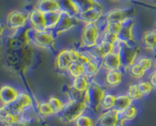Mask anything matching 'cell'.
Wrapping results in <instances>:
<instances>
[{"mask_svg": "<svg viewBox=\"0 0 156 126\" xmlns=\"http://www.w3.org/2000/svg\"><path fill=\"white\" fill-rule=\"evenodd\" d=\"M89 110L83 100H69L65 102L64 108L59 113V117L63 123H75V121Z\"/></svg>", "mask_w": 156, "mask_h": 126, "instance_id": "obj_1", "label": "cell"}, {"mask_svg": "<svg viewBox=\"0 0 156 126\" xmlns=\"http://www.w3.org/2000/svg\"><path fill=\"white\" fill-rule=\"evenodd\" d=\"M25 37L29 43L40 48H52L56 43V35L52 31H35L29 27Z\"/></svg>", "mask_w": 156, "mask_h": 126, "instance_id": "obj_2", "label": "cell"}, {"mask_svg": "<svg viewBox=\"0 0 156 126\" xmlns=\"http://www.w3.org/2000/svg\"><path fill=\"white\" fill-rule=\"evenodd\" d=\"M102 29L98 24L83 25L80 32V46L81 49H90L101 42Z\"/></svg>", "mask_w": 156, "mask_h": 126, "instance_id": "obj_3", "label": "cell"}, {"mask_svg": "<svg viewBox=\"0 0 156 126\" xmlns=\"http://www.w3.org/2000/svg\"><path fill=\"white\" fill-rule=\"evenodd\" d=\"M29 24L28 12L15 10L8 14L5 19V26L11 31H18L24 29Z\"/></svg>", "mask_w": 156, "mask_h": 126, "instance_id": "obj_4", "label": "cell"}, {"mask_svg": "<svg viewBox=\"0 0 156 126\" xmlns=\"http://www.w3.org/2000/svg\"><path fill=\"white\" fill-rule=\"evenodd\" d=\"M75 54H74V48H67L62 49L56 54L55 58V65L57 71L63 73H67L71 65L75 62Z\"/></svg>", "mask_w": 156, "mask_h": 126, "instance_id": "obj_5", "label": "cell"}, {"mask_svg": "<svg viewBox=\"0 0 156 126\" xmlns=\"http://www.w3.org/2000/svg\"><path fill=\"white\" fill-rule=\"evenodd\" d=\"M33 100L31 96L26 92H20L17 100L10 106L3 107V109L13 113H25V111L32 108Z\"/></svg>", "mask_w": 156, "mask_h": 126, "instance_id": "obj_6", "label": "cell"}, {"mask_svg": "<svg viewBox=\"0 0 156 126\" xmlns=\"http://www.w3.org/2000/svg\"><path fill=\"white\" fill-rule=\"evenodd\" d=\"M132 9L128 8H115V9H110L108 11L105 12L104 18L106 22H119L122 24L129 22L132 19Z\"/></svg>", "mask_w": 156, "mask_h": 126, "instance_id": "obj_7", "label": "cell"}, {"mask_svg": "<svg viewBox=\"0 0 156 126\" xmlns=\"http://www.w3.org/2000/svg\"><path fill=\"white\" fill-rule=\"evenodd\" d=\"M101 66L103 71L123 70V60L119 50H115L111 54L105 56L101 60Z\"/></svg>", "mask_w": 156, "mask_h": 126, "instance_id": "obj_8", "label": "cell"}, {"mask_svg": "<svg viewBox=\"0 0 156 126\" xmlns=\"http://www.w3.org/2000/svg\"><path fill=\"white\" fill-rule=\"evenodd\" d=\"M29 14V27L35 31H46L47 23H46V14L40 11L37 8H33L28 12Z\"/></svg>", "mask_w": 156, "mask_h": 126, "instance_id": "obj_9", "label": "cell"}, {"mask_svg": "<svg viewBox=\"0 0 156 126\" xmlns=\"http://www.w3.org/2000/svg\"><path fill=\"white\" fill-rule=\"evenodd\" d=\"M121 122L120 112L112 110L102 111L96 115V125L95 126H117Z\"/></svg>", "mask_w": 156, "mask_h": 126, "instance_id": "obj_10", "label": "cell"}, {"mask_svg": "<svg viewBox=\"0 0 156 126\" xmlns=\"http://www.w3.org/2000/svg\"><path fill=\"white\" fill-rule=\"evenodd\" d=\"M78 23H80V22L78 20V18L76 17V16H73V15H71V14L65 13V12L62 11V17H61L60 23H59L57 28L55 29L52 32L55 33L56 37L64 34V33L69 32V30H72L74 27H76V25H77Z\"/></svg>", "mask_w": 156, "mask_h": 126, "instance_id": "obj_11", "label": "cell"}, {"mask_svg": "<svg viewBox=\"0 0 156 126\" xmlns=\"http://www.w3.org/2000/svg\"><path fill=\"white\" fill-rule=\"evenodd\" d=\"M105 12H106L105 10L98 9V8H93V9L80 12L76 17L78 18L79 22L83 23V25L98 24V22H101L104 18Z\"/></svg>", "mask_w": 156, "mask_h": 126, "instance_id": "obj_12", "label": "cell"}, {"mask_svg": "<svg viewBox=\"0 0 156 126\" xmlns=\"http://www.w3.org/2000/svg\"><path fill=\"white\" fill-rule=\"evenodd\" d=\"M123 70H115V71H104V82L106 88L108 89H115L118 88L124 80Z\"/></svg>", "mask_w": 156, "mask_h": 126, "instance_id": "obj_13", "label": "cell"}, {"mask_svg": "<svg viewBox=\"0 0 156 126\" xmlns=\"http://www.w3.org/2000/svg\"><path fill=\"white\" fill-rule=\"evenodd\" d=\"M20 91H18L15 87L11 85H5L0 90V100L3 107L12 105L20 95Z\"/></svg>", "mask_w": 156, "mask_h": 126, "instance_id": "obj_14", "label": "cell"}, {"mask_svg": "<svg viewBox=\"0 0 156 126\" xmlns=\"http://www.w3.org/2000/svg\"><path fill=\"white\" fill-rule=\"evenodd\" d=\"M92 79H90L87 76H80L77 77V78H73L71 82V87L75 90L76 92L80 94H85L87 93L90 90V88L92 87Z\"/></svg>", "mask_w": 156, "mask_h": 126, "instance_id": "obj_15", "label": "cell"}, {"mask_svg": "<svg viewBox=\"0 0 156 126\" xmlns=\"http://www.w3.org/2000/svg\"><path fill=\"white\" fill-rule=\"evenodd\" d=\"M34 7L45 14L51 13V12L62 11L59 0H37Z\"/></svg>", "mask_w": 156, "mask_h": 126, "instance_id": "obj_16", "label": "cell"}, {"mask_svg": "<svg viewBox=\"0 0 156 126\" xmlns=\"http://www.w3.org/2000/svg\"><path fill=\"white\" fill-rule=\"evenodd\" d=\"M125 74H127L129 76V78L134 79V80H142V79H145V77L149 75V73L140 66L137 62H135L134 64H132L130 66H128L127 68L123 70Z\"/></svg>", "mask_w": 156, "mask_h": 126, "instance_id": "obj_17", "label": "cell"}, {"mask_svg": "<svg viewBox=\"0 0 156 126\" xmlns=\"http://www.w3.org/2000/svg\"><path fill=\"white\" fill-rule=\"evenodd\" d=\"M141 44L147 50L156 52V31H145L141 37Z\"/></svg>", "mask_w": 156, "mask_h": 126, "instance_id": "obj_18", "label": "cell"}, {"mask_svg": "<svg viewBox=\"0 0 156 126\" xmlns=\"http://www.w3.org/2000/svg\"><path fill=\"white\" fill-rule=\"evenodd\" d=\"M83 65H85V76L89 77L90 79H94L101 72H102L101 61L90 60L89 62L85 63Z\"/></svg>", "mask_w": 156, "mask_h": 126, "instance_id": "obj_19", "label": "cell"}, {"mask_svg": "<svg viewBox=\"0 0 156 126\" xmlns=\"http://www.w3.org/2000/svg\"><path fill=\"white\" fill-rule=\"evenodd\" d=\"M73 1L77 5L78 10H79V13L83 11H87V10L93 9V8H98V9L105 10L104 5L101 2L100 0H73Z\"/></svg>", "mask_w": 156, "mask_h": 126, "instance_id": "obj_20", "label": "cell"}, {"mask_svg": "<svg viewBox=\"0 0 156 126\" xmlns=\"http://www.w3.org/2000/svg\"><path fill=\"white\" fill-rule=\"evenodd\" d=\"M134 104L133 100L127 95L126 93H118L117 94V100H115V110L118 112H123L125 109H127L129 106Z\"/></svg>", "mask_w": 156, "mask_h": 126, "instance_id": "obj_21", "label": "cell"}, {"mask_svg": "<svg viewBox=\"0 0 156 126\" xmlns=\"http://www.w3.org/2000/svg\"><path fill=\"white\" fill-rule=\"evenodd\" d=\"M115 100H117V94L113 93L112 91H108L107 90L102 102H101V111L112 110L115 108Z\"/></svg>", "mask_w": 156, "mask_h": 126, "instance_id": "obj_22", "label": "cell"}, {"mask_svg": "<svg viewBox=\"0 0 156 126\" xmlns=\"http://www.w3.org/2000/svg\"><path fill=\"white\" fill-rule=\"evenodd\" d=\"M94 113L85 112L78 117L74 123V126H95L96 125V117H94Z\"/></svg>", "mask_w": 156, "mask_h": 126, "instance_id": "obj_23", "label": "cell"}, {"mask_svg": "<svg viewBox=\"0 0 156 126\" xmlns=\"http://www.w3.org/2000/svg\"><path fill=\"white\" fill-rule=\"evenodd\" d=\"M62 17V11L51 12L46 14V23H47V29L49 31H54L57 28L58 24L60 23Z\"/></svg>", "mask_w": 156, "mask_h": 126, "instance_id": "obj_24", "label": "cell"}, {"mask_svg": "<svg viewBox=\"0 0 156 126\" xmlns=\"http://www.w3.org/2000/svg\"><path fill=\"white\" fill-rule=\"evenodd\" d=\"M136 62L139 65L142 66L147 73H151L152 71H154V66H155V60L152 57L147 56V54H139V57L137 58Z\"/></svg>", "mask_w": 156, "mask_h": 126, "instance_id": "obj_25", "label": "cell"}, {"mask_svg": "<svg viewBox=\"0 0 156 126\" xmlns=\"http://www.w3.org/2000/svg\"><path fill=\"white\" fill-rule=\"evenodd\" d=\"M66 74L72 79L83 76L85 75V65H83V63L79 62V61H75L71 65V68H69Z\"/></svg>", "mask_w": 156, "mask_h": 126, "instance_id": "obj_26", "label": "cell"}, {"mask_svg": "<svg viewBox=\"0 0 156 126\" xmlns=\"http://www.w3.org/2000/svg\"><path fill=\"white\" fill-rule=\"evenodd\" d=\"M37 111L42 117H50L56 114L52 107L48 103V100H43V102L39 103L37 106Z\"/></svg>", "mask_w": 156, "mask_h": 126, "instance_id": "obj_27", "label": "cell"}, {"mask_svg": "<svg viewBox=\"0 0 156 126\" xmlns=\"http://www.w3.org/2000/svg\"><path fill=\"white\" fill-rule=\"evenodd\" d=\"M59 2L61 5V10L65 13H69L73 16H77L79 14V10L73 0H59Z\"/></svg>", "mask_w": 156, "mask_h": 126, "instance_id": "obj_28", "label": "cell"}, {"mask_svg": "<svg viewBox=\"0 0 156 126\" xmlns=\"http://www.w3.org/2000/svg\"><path fill=\"white\" fill-rule=\"evenodd\" d=\"M137 114H138V108L136 107V105L133 104L132 106H129L127 109L123 111V112L120 113L121 115V121L124 122V123H129L133 120L136 119Z\"/></svg>", "mask_w": 156, "mask_h": 126, "instance_id": "obj_29", "label": "cell"}, {"mask_svg": "<svg viewBox=\"0 0 156 126\" xmlns=\"http://www.w3.org/2000/svg\"><path fill=\"white\" fill-rule=\"evenodd\" d=\"M126 94L129 96L133 100V102H138V100H141L144 96L141 93L140 89H139L137 82L135 83H130V85L127 86V89H126Z\"/></svg>", "mask_w": 156, "mask_h": 126, "instance_id": "obj_30", "label": "cell"}, {"mask_svg": "<svg viewBox=\"0 0 156 126\" xmlns=\"http://www.w3.org/2000/svg\"><path fill=\"white\" fill-rule=\"evenodd\" d=\"M47 100H48V103L50 104V106L52 107V109L55 110L56 114H59V113L63 110V108H64L65 102H63V100H61L59 96L51 95V96H49V98H48Z\"/></svg>", "mask_w": 156, "mask_h": 126, "instance_id": "obj_31", "label": "cell"}, {"mask_svg": "<svg viewBox=\"0 0 156 126\" xmlns=\"http://www.w3.org/2000/svg\"><path fill=\"white\" fill-rule=\"evenodd\" d=\"M137 85H138L139 89H140L141 93L143 94V96L150 95L154 90L153 86L150 82L149 79H142V80H140V81H137Z\"/></svg>", "mask_w": 156, "mask_h": 126, "instance_id": "obj_32", "label": "cell"}, {"mask_svg": "<svg viewBox=\"0 0 156 126\" xmlns=\"http://www.w3.org/2000/svg\"><path fill=\"white\" fill-rule=\"evenodd\" d=\"M147 79H149L150 82L152 83V86H153L154 89L156 90V71H152V72L149 74Z\"/></svg>", "mask_w": 156, "mask_h": 126, "instance_id": "obj_33", "label": "cell"}, {"mask_svg": "<svg viewBox=\"0 0 156 126\" xmlns=\"http://www.w3.org/2000/svg\"><path fill=\"white\" fill-rule=\"evenodd\" d=\"M154 71H156V60H155V66H154Z\"/></svg>", "mask_w": 156, "mask_h": 126, "instance_id": "obj_34", "label": "cell"}, {"mask_svg": "<svg viewBox=\"0 0 156 126\" xmlns=\"http://www.w3.org/2000/svg\"><path fill=\"white\" fill-rule=\"evenodd\" d=\"M154 30L156 31V23H155V27H154Z\"/></svg>", "mask_w": 156, "mask_h": 126, "instance_id": "obj_35", "label": "cell"}, {"mask_svg": "<svg viewBox=\"0 0 156 126\" xmlns=\"http://www.w3.org/2000/svg\"><path fill=\"white\" fill-rule=\"evenodd\" d=\"M152 1H154V3H156V0H152Z\"/></svg>", "mask_w": 156, "mask_h": 126, "instance_id": "obj_36", "label": "cell"}, {"mask_svg": "<svg viewBox=\"0 0 156 126\" xmlns=\"http://www.w3.org/2000/svg\"><path fill=\"white\" fill-rule=\"evenodd\" d=\"M113 1H120V0H113Z\"/></svg>", "mask_w": 156, "mask_h": 126, "instance_id": "obj_37", "label": "cell"}]
</instances>
